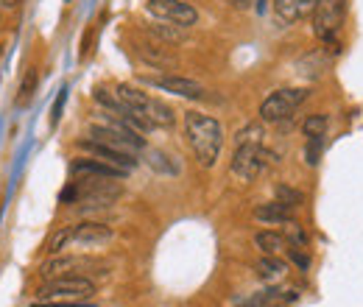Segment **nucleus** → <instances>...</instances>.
Here are the masks:
<instances>
[{
	"instance_id": "nucleus-1",
	"label": "nucleus",
	"mask_w": 363,
	"mask_h": 307,
	"mask_svg": "<svg viewBox=\"0 0 363 307\" xmlns=\"http://www.w3.org/2000/svg\"><path fill=\"white\" fill-rule=\"evenodd\" d=\"M184 137L201 168H213L218 162L221 148H224V126L213 115L190 109L184 115Z\"/></svg>"
},
{
	"instance_id": "nucleus-2",
	"label": "nucleus",
	"mask_w": 363,
	"mask_h": 307,
	"mask_svg": "<svg viewBox=\"0 0 363 307\" xmlns=\"http://www.w3.org/2000/svg\"><path fill=\"white\" fill-rule=\"evenodd\" d=\"M313 34L324 50H341V28L347 17V0H316L313 9Z\"/></svg>"
},
{
	"instance_id": "nucleus-3",
	"label": "nucleus",
	"mask_w": 363,
	"mask_h": 307,
	"mask_svg": "<svg viewBox=\"0 0 363 307\" xmlns=\"http://www.w3.org/2000/svg\"><path fill=\"white\" fill-rule=\"evenodd\" d=\"M90 137L92 140L106 143V145H112V148H121V151H126V154H135V157L140 151H145L143 134H137L132 126H126L123 121H118V118L109 115L106 109L101 112V118L90 126Z\"/></svg>"
},
{
	"instance_id": "nucleus-4",
	"label": "nucleus",
	"mask_w": 363,
	"mask_h": 307,
	"mask_svg": "<svg viewBox=\"0 0 363 307\" xmlns=\"http://www.w3.org/2000/svg\"><path fill=\"white\" fill-rule=\"evenodd\" d=\"M277 160H279V157L274 154L272 148H266L263 143H255V145H235L229 171H232V176H238L240 182H255V179H260V176L266 174Z\"/></svg>"
},
{
	"instance_id": "nucleus-5",
	"label": "nucleus",
	"mask_w": 363,
	"mask_h": 307,
	"mask_svg": "<svg viewBox=\"0 0 363 307\" xmlns=\"http://www.w3.org/2000/svg\"><path fill=\"white\" fill-rule=\"evenodd\" d=\"M92 294H95V282L90 277H53L37 288V299L43 302H76V299H90Z\"/></svg>"
},
{
	"instance_id": "nucleus-6",
	"label": "nucleus",
	"mask_w": 363,
	"mask_h": 307,
	"mask_svg": "<svg viewBox=\"0 0 363 307\" xmlns=\"http://www.w3.org/2000/svg\"><path fill=\"white\" fill-rule=\"evenodd\" d=\"M308 89L302 87H282L274 89L272 95L260 104V121L263 123H282L288 118H294V112L308 101Z\"/></svg>"
},
{
	"instance_id": "nucleus-7",
	"label": "nucleus",
	"mask_w": 363,
	"mask_h": 307,
	"mask_svg": "<svg viewBox=\"0 0 363 307\" xmlns=\"http://www.w3.org/2000/svg\"><path fill=\"white\" fill-rule=\"evenodd\" d=\"M145 11L154 20L174 23V26H182V28H193L199 23V11L187 0H148L145 3Z\"/></svg>"
},
{
	"instance_id": "nucleus-8",
	"label": "nucleus",
	"mask_w": 363,
	"mask_h": 307,
	"mask_svg": "<svg viewBox=\"0 0 363 307\" xmlns=\"http://www.w3.org/2000/svg\"><path fill=\"white\" fill-rule=\"evenodd\" d=\"M140 84L160 89V92L179 95V98H193V101H201L204 92H207L199 82L184 79V76H140Z\"/></svg>"
},
{
	"instance_id": "nucleus-9",
	"label": "nucleus",
	"mask_w": 363,
	"mask_h": 307,
	"mask_svg": "<svg viewBox=\"0 0 363 307\" xmlns=\"http://www.w3.org/2000/svg\"><path fill=\"white\" fill-rule=\"evenodd\" d=\"M112 238H115L112 226L98 221H84L70 226V249H98V246H106Z\"/></svg>"
},
{
	"instance_id": "nucleus-10",
	"label": "nucleus",
	"mask_w": 363,
	"mask_h": 307,
	"mask_svg": "<svg viewBox=\"0 0 363 307\" xmlns=\"http://www.w3.org/2000/svg\"><path fill=\"white\" fill-rule=\"evenodd\" d=\"M79 148H82L84 154L95 157V160H104V162H109V165H115V168L126 171V174H132V171L137 168L135 154H126V151H121V148H112V145H106V143H101V140L84 137V140L79 143Z\"/></svg>"
},
{
	"instance_id": "nucleus-11",
	"label": "nucleus",
	"mask_w": 363,
	"mask_h": 307,
	"mask_svg": "<svg viewBox=\"0 0 363 307\" xmlns=\"http://www.w3.org/2000/svg\"><path fill=\"white\" fill-rule=\"evenodd\" d=\"M90 268H98V265L92 263V260H87V257L70 255V257L45 260V263L40 265V274H43L45 279H53V277H87V274H92Z\"/></svg>"
},
{
	"instance_id": "nucleus-12",
	"label": "nucleus",
	"mask_w": 363,
	"mask_h": 307,
	"mask_svg": "<svg viewBox=\"0 0 363 307\" xmlns=\"http://www.w3.org/2000/svg\"><path fill=\"white\" fill-rule=\"evenodd\" d=\"M70 174L76 176H98V179H126V171L104 162V160H95V157H79L70 162Z\"/></svg>"
},
{
	"instance_id": "nucleus-13",
	"label": "nucleus",
	"mask_w": 363,
	"mask_h": 307,
	"mask_svg": "<svg viewBox=\"0 0 363 307\" xmlns=\"http://www.w3.org/2000/svg\"><path fill=\"white\" fill-rule=\"evenodd\" d=\"M316 0H274V17L282 26H294L299 20H305L308 14H313Z\"/></svg>"
},
{
	"instance_id": "nucleus-14",
	"label": "nucleus",
	"mask_w": 363,
	"mask_h": 307,
	"mask_svg": "<svg viewBox=\"0 0 363 307\" xmlns=\"http://www.w3.org/2000/svg\"><path fill=\"white\" fill-rule=\"evenodd\" d=\"M137 56L145 62V65H151V67H160V70H165V67H174L177 65V56L171 53V45L165 43H137Z\"/></svg>"
},
{
	"instance_id": "nucleus-15",
	"label": "nucleus",
	"mask_w": 363,
	"mask_h": 307,
	"mask_svg": "<svg viewBox=\"0 0 363 307\" xmlns=\"http://www.w3.org/2000/svg\"><path fill=\"white\" fill-rule=\"evenodd\" d=\"M255 221L269 223V226H285V223L294 221V210H291L288 204H282V201L274 199V201H269V204L255 207Z\"/></svg>"
},
{
	"instance_id": "nucleus-16",
	"label": "nucleus",
	"mask_w": 363,
	"mask_h": 307,
	"mask_svg": "<svg viewBox=\"0 0 363 307\" xmlns=\"http://www.w3.org/2000/svg\"><path fill=\"white\" fill-rule=\"evenodd\" d=\"M145 31L157 40V43H165V45H182L187 40V28H182V26H174V23H162V20H157L154 26H145Z\"/></svg>"
},
{
	"instance_id": "nucleus-17",
	"label": "nucleus",
	"mask_w": 363,
	"mask_h": 307,
	"mask_svg": "<svg viewBox=\"0 0 363 307\" xmlns=\"http://www.w3.org/2000/svg\"><path fill=\"white\" fill-rule=\"evenodd\" d=\"M255 271H257V277H260L263 282H279V279H285V274H288V263L279 260L277 255H263V257L255 263Z\"/></svg>"
},
{
	"instance_id": "nucleus-18",
	"label": "nucleus",
	"mask_w": 363,
	"mask_h": 307,
	"mask_svg": "<svg viewBox=\"0 0 363 307\" xmlns=\"http://www.w3.org/2000/svg\"><path fill=\"white\" fill-rule=\"evenodd\" d=\"M255 246L263 255H282V252H288V238L279 232H272V229H263L255 235Z\"/></svg>"
},
{
	"instance_id": "nucleus-19",
	"label": "nucleus",
	"mask_w": 363,
	"mask_h": 307,
	"mask_svg": "<svg viewBox=\"0 0 363 307\" xmlns=\"http://www.w3.org/2000/svg\"><path fill=\"white\" fill-rule=\"evenodd\" d=\"M327 129H330V118H327L324 112L308 115L305 123H302V134H305V137H324Z\"/></svg>"
},
{
	"instance_id": "nucleus-20",
	"label": "nucleus",
	"mask_w": 363,
	"mask_h": 307,
	"mask_svg": "<svg viewBox=\"0 0 363 307\" xmlns=\"http://www.w3.org/2000/svg\"><path fill=\"white\" fill-rule=\"evenodd\" d=\"M171 160H174V157H168V154H162V151H148V165H151L157 174H165V176L179 174V165L171 162Z\"/></svg>"
},
{
	"instance_id": "nucleus-21",
	"label": "nucleus",
	"mask_w": 363,
	"mask_h": 307,
	"mask_svg": "<svg viewBox=\"0 0 363 307\" xmlns=\"http://www.w3.org/2000/svg\"><path fill=\"white\" fill-rule=\"evenodd\" d=\"M263 137H266L263 123H249L235 134V145H255V143H263Z\"/></svg>"
},
{
	"instance_id": "nucleus-22",
	"label": "nucleus",
	"mask_w": 363,
	"mask_h": 307,
	"mask_svg": "<svg viewBox=\"0 0 363 307\" xmlns=\"http://www.w3.org/2000/svg\"><path fill=\"white\" fill-rule=\"evenodd\" d=\"M285 238H288V246H296V249H308V243H311L305 226L296 223V218L291 221V223H285Z\"/></svg>"
},
{
	"instance_id": "nucleus-23",
	"label": "nucleus",
	"mask_w": 363,
	"mask_h": 307,
	"mask_svg": "<svg viewBox=\"0 0 363 307\" xmlns=\"http://www.w3.org/2000/svg\"><path fill=\"white\" fill-rule=\"evenodd\" d=\"M65 249H70V226H62L59 232H53L45 246L48 255H59V252H65Z\"/></svg>"
},
{
	"instance_id": "nucleus-24",
	"label": "nucleus",
	"mask_w": 363,
	"mask_h": 307,
	"mask_svg": "<svg viewBox=\"0 0 363 307\" xmlns=\"http://www.w3.org/2000/svg\"><path fill=\"white\" fill-rule=\"evenodd\" d=\"M274 196H277V201L288 204L291 210L302 204V193H299V190H294V187H288V184H277V187H274Z\"/></svg>"
},
{
	"instance_id": "nucleus-25",
	"label": "nucleus",
	"mask_w": 363,
	"mask_h": 307,
	"mask_svg": "<svg viewBox=\"0 0 363 307\" xmlns=\"http://www.w3.org/2000/svg\"><path fill=\"white\" fill-rule=\"evenodd\" d=\"M288 260L296 265L299 271H308L311 268V257H308V252L305 249H296V246H288Z\"/></svg>"
},
{
	"instance_id": "nucleus-26",
	"label": "nucleus",
	"mask_w": 363,
	"mask_h": 307,
	"mask_svg": "<svg viewBox=\"0 0 363 307\" xmlns=\"http://www.w3.org/2000/svg\"><path fill=\"white\" fill-rule=\"evenodd\" d=\"M308 140V148H305V160L311 162V165H316L318 162V151H321V140L324 137H305Z\"/></svg>"
},
{
	"instance_id": "nucleus-27",
	"label": "nucleus",
	"mask_w": 363,
	"mask_h": 307,
	"mask_svg": "<svg viewBox=\"0 0 363 307\" xmlns=\"http://www.w3.org/2000/svg\"><path fill=\"white\" fill-rule=\"evenodd\" d=\"M31 307H98L92 305L90 299H76V302H37Z\"/></svg>"
},
{
	"instance_id": "nucleus-28",
	"label": "nucleus",
	"mask_w": 363,
	"mask_h": 307,
	"mask_svg": "<svg viewBox=\"0 0 363 307\" xmlns=\"http://www.w3.org/2000/svg\"><path fill=\"white\" fill-rule=\"evenodd\" d=\"M65 101H67V89H62V92H59V98H56V104H53V112H50V123H53V126H56V123H59V118H62Z\"/></svg>"
},
{
	"instance_id": "nucleus-29",
	"label": "nucleus",
	"mask_w": 363,
	"mask_h": 307,
	"mask_svg": "<svg viewBox=\"0 0 363 307\" xmlns=\"http://www.w3.org/2000/svg\"><path fill=\"white\" fill-rule=\"evenodd\" d=\"M34 84H37V73L31 70V73L26 76V82H23V89H20V104H26V101H28V95H31Z\"/></svg>"
},
{
	"instance_id": "nucleus-30",
	"label": "nucleus",
	"mask_w": 363,
	"mask_h": 307,
	"mask_svg": "<svg viewBox=\"0 0 363 307\" xmlns=\"http://www.w3.org/2000/svg\"><path fill=\"white\" fill-rule=\"evenodd\" d=\"M252 3H255V0H229V6H232V9H238V11H246Z\"/></svg>"
}]
</instances>
